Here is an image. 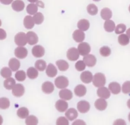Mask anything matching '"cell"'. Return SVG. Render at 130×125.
Here are the masks:
<instances>
[{
  "label": "cell",
  "mask_w": 130,
  "mask_h": 125,
  "mask_svg": "<svg viewBox=\"0 0 130 125\" xmlns=\"http://www.w3.org/2000/svg\"><path fill=\"white\" fill-rule=\"evenodd\" d=\"M127 106L129 109H130V99H128L127 101Z\"/></svg>",
  "instance_id": "52"
},
{
  "label": "cell",
  "mask_w": 130,
  "mask_h": 125,
  "mask_svg": "<svg viewBox=\"0 0 130 125\" xmlns=\"http://www.w3.org/2000/svg\"><path fill=\"white\" fill-rule=\"evenodd\" d=\"M95 107L100 111H103L106 109L107 107V102L103 98L97 99L94 103Z\"/></svg>",
  "instance_id": "17"
},
{
  "label": "cell",
  "mask_w": 130,
  "mask_h": 125,
  "mask_svg": "<svg viewBox=\"0 0 130 125\" xmlns=\"http://www.w3.org/2000/svg\"><path fill=\"white\" fill-rule=\"evenodd\" d=\"M106 77L103 73H97L93 76L92 82L94 86L97 87L104 86L106 84Z\"/></svg>",
  "instance_id": "1"
},
{
  "label": "cell",
  "mask_w": 130,
  "mask_h": 125,
  "mask_svg": "<svg viewBox=\"0 0 130 125\" xmlns=\"http://www.w3.org/2000/svg\"><path fill=\"white\" fill-rule=\"evenodd\" d=\"M65 115L69 120L72 121L77 117L78 113L77 112V111L75 109L71 108L66 111V112L65 113Z\"/></svg>",
  "instance_id": "21"
},
{
  "label": "cell",
  "mask_w": 130,
  "mask_h": 125,
  "mask_svg": "<svg viewBox=\"0 0 130 125\" xmlns=\"http://www.w3.org/2000/svg\"><path fill=\"white\" fill-rule=\"evenodd\" d=\"M128 11H129V13H130V5H129V7H128Z\"/></svg>",
  "instance_id": "55"
},
{
  "label": "cell",
  "mask_w": 130,
  "mask_h": 125,
  "mask_svg": "<svg viewBox=\"0 0 130 125\" xmlns=\"http://www.w3.org/2000/svg\"><path fill=\"white\" fill-rule=\"evenodd\" d=\"M59 96L62 100H70L73 97V93L70 90L64 89L59 91Z\"/></svg>",
  "instance_id": "19"
},
{
  "label": "cell",
  "mask_w": 130,
  "mask_h": 125,
  "mask_svg": "<svg viewBox=\"0 0 130 125\" xmlns=\"http://www.w3.org/2000/svg\"><path fill=\"white\" fill-rule=\"evenodd\" d=\"M100 53L101 55L104 57H107L111 54V50L110 47L107 46L102 47L100 49Z\"/></svg>",
  "instance_id": "40"
},
{
  "label": "cell",
  "mask_w": 130,
  "mask_h": 125,
  "mask_svg": "<svg viewBox=\"0 0 130 125\" xmlns=\"http://www.w3.org/2000/svg\"><path fill=\"white\" fill-rule=\"evenodd\" d=\"M27 49L22 46L17 47L14 51L15 55L20 59H23L26 57L27 55Z\"/></svg>",
  "instance_id": "8"
},
{
  "label": "cell",
  "mask_w": 130,
  "mask_h": 125,
  "mask_svg": "<svg viewBox=\"0 0 130 125\" xmlns=\"http://www.w3.org/2000/svg\"><path fill=\"white\" fill-rule=\"evenodd\" d=\"M87 11L89 14L91 15H95L98 13V7L93 4H89L87 7Z\"/></svg>",
  "instance_id": "36"
},
{
  "label": "cell",
  "mask_w": 130,
  "mask_h": 125,
  "mask_svg": "<svg viewBox=\"0 0 130 125\" xmlns=\"http://www.w3.org/2000/svg\"><path fill=\"white\" fill-rule=\"evenodd\" d=\"M25 89L23 85L20 83H17L12 88V94L16 97H20L23 95Z\"/></svg>",
  "instance_id": "6"
},
{
  "label": "cell",
  "mask_w": 130,
  "mask_h": 125,
  "mask_svg": "<svg viewBox=\"0 0 130 125\" xmlns=\"http://www.w3.org/2000/svg\"><path fill=\"white\" fill-rule=\"evenodd\" d=\"M79 52L77 49L75 47H72L68 50L67 56L69 60L71 61H75L79 57Z\"/></svg>",
  "instance_id": "5"
},
{
  "label": "cell",
  "mask_w": 130,
  "mask_h": 125,
  "mask_svg": "<svg viewBox=\"0 0 130 125\" xmlns=\"http://www.w3.org/2000/svg\"><path fill=\"white\" fill-rule=\"evenodd\" d=\"M83 59L86 65L89 67H93L96 62V59L95 57L92 54H87L84 56L83 58Z\"/></svg>",
  "instance_id": "11"
},
{
  "label": "cell",
  "mask_w": 130,
  "mask_h": 125,
  "mask_svg": "<svg viewBox=\"0 0 130 125\" xmlns=\"http://www.w3.org/2000/svg\"><path fill=\"white\" fill-rule=\"evenodd\" d=\"M126 29V26L124 24H118L115 28V33L116 34H123Z\"/></svg>",
  "instance_id": "43"
},
{
  "label": "cell",
  "mask_w": 130,
  "mask_h": 125,
  "mask_svg": "<svg viewBox=\"0 0 130 125\" xmlns=\"http://www.w3.org/2000/svg\"><path fill=\"white\" fill-rule=\"evenodd\" d=\"M122 91L124 94L130 93V81H126L124 82L121 87Z\"/></svg>",
  "instance_id": "44"
},
{
  "label": "cell",
  "mask_w": 130,
  "mask_h": 125,
  "mask_svg": "<svg viewBox=\"0 0 130 125\" xmlns=\"http://www.w3.org/2000/svg\"><path fill=\"white\" fill-rule=\"evenodd\" d=\"M55 86L60 89L66 88L69 85V80L68 78L63 76H59L56 78L54 81Z\"/></svg>",
  "instance_id": "3"
},
{
  "label": "cell",
  "mask_w": 130,
  "mask_h": 125,
  "mask_svg": "<svg viewBox=\"0 0 130 125\" xmlns=\"http://www.w3.org/2000/svg\"><path fill=\"white\" fill-rule=\"evenodd\" d=\"M56 123V124H58V125H59V124L68 125V124H69V121L68 120V119L66 117H64L63 116H61L57 119Z\"/></svg>",
  "instance_id": "46"
},
{
  "label": "cell",
  "mask_w": 130,
  "mask_h": 125,
  "mask_svg": "<svg viewBox=\"0 0 130 125\" xmlns=\"http://www.w3.org/2000/svg\"><path fill=\"white\" fill-rule=\"evenodd\" d=\"M11 70V69L6 67L3 68L1 71V76L5 78L10 77L12 75V71Z\"/></svg>",
  "instance_id": "39"
},
{
  "label": "cell",
  "mask_w": 130,
  "mask_h": 125,
  "mask_svg": "<svg viewBox=\"0 0 130 125\" xmlns=\"http://www.w3.org/2000/svg\"><path fill=\"white\" fill-rule=\"evenodd\" d=\"M0 32H1V37L0 39L1 40H4L6 38V33L5 31L2 28L0 29Z\"/></svg>",
  "instance_id": "48"
},
{
  "label": "cell",
  "mask_w": 130,
  "mask_h": 125,
  "mask_svg": "<svg viewBox=\"0 0 130 125\" xmlns=\"http://www.w3.org/2000/svg\"><path fill=\"white\" fill-rule=\"evenodd\" d=\"M16 84L15 80L13 78H8L6 79L4 82V87L9 90L12 89L13 87Z\"/></svg>",
  "instance_id": "30"
},
{
  "label": "cell",
  "mask_w": 130,
  "mask_h": 125,
  "mask_svg": "<svg viewBox=\"0 0 130 125\" xmlns=\"http://www.w3.org/2000/svg\"><path fill=\"white\" fill-rule=\"evenodd\" d=\"M74 92L75 94L78 97H83L86 93V88L82 84L78 85L74 89Z\"/></svg>",
  "instance_id": "24"
},
{
  "label": "cell",
  "mask_w": 130,
  "mask_h": 125,
  "mask_svg": "<svg viewBox=\"0 0 130 125\" xmlns=\"http://www.w3.org/2000/svg\"><path fill=\"white\" fill-rule=\"evenodd\" d=\"M91 48L86 42H81L78 46V50L81 55L85 56L90 52Z\"/></svg>",
  "instance_id": "4"
},
{
  "label": "cell",
  "mask_w": 130,
  "mask_h": 125,
  "mask_svg": "<svg viewBox=\"0 0 130 125\" xmlns=\"http://www.w3.org/2000/svg\"><path fill=\"white\" fill-rule=\"evenodd\" d=\"M27 76L31 79L36 78L38 76V72L37 69L34 67H29L27 70Z\"/></svg>",
  "instance_id": "33"
},
{
  "label": "cell",
  "mask_w": 130,
  "mask_h": 125,
  "mask_svg": "<svg viewBox=\"0 0 130 125\" xmlns=\"http://www.w3.org/2000/svg\"><path fill=\"white\" fill-rule=\"evenodd\" d=\"M27 43L30 45H32L36 44L38 42V37L37 35L34 32L29 31L26 34Z\"/></svg>",
  "instance_id": "13"
},
{
  "label": "cell",
  "mask_w": 130,
  "mask_h": 125,
  "mask_svg": "<svg viewBox=\"0 0 130 125\" xmlns=\"http://www.w3.org/2000/svg\"><path fill=\"white\" fill-rule=\"evenodd\" d=\"M0 1L2 4L7 5L10 4L12 1H13V0H0Z\"/></svg>",
  "instance_id": "50"
},
{
  "label": "cell",
  "mask_w": 130,
  "mask_h": 125,
  "mask_svg": "<svg viewBox=\"0 0 130 125\" xmlns=\"http://www.w3.org/2000/svg\"><path fill=\"white\" fill-rule=\"evenodd\" d=\"M42 89L44 93L46 94H50L52 93L54 89V85L50 81L45 82L42 84Z\"/></svg>",
  "instance_id": "14"
},
{
  "label": "cell",
  "mask_w": 130,
  "mask_h": 125,
  "mask_svg": "<svg viewBox=\"0 0 130 125\" xmlns=\"http://www.w3.org/2000/svg\"><path fill=\"white\" fill-rule=\"evenodd\" d=\"M114 124H126V122L124 120L122 119H118L116 120L114 123Z\"/></svg>",
  "instance_id": "47"
},
{
  "label": "cell",
  "mask_w": 130,
  "mask_h": 125,
  "mask_svg": "<svg viewBox=\"0 0 130 125\" xmlns=\"http://www.w3.org/2000/svg\"><path fill=\"white\" fill-rule=\"evenodd\" d=\"M110 90L106 87L102 86L99 87L97 90V95L98 96L101 98L105 99H108L111 95Z\"/></svg>",
  "instance_id": "9"
},
{
  "label": "cell",
  "mask_w": 130,
  "mask_h": 125,
  "mask_svg": "<svg viewBox=\"0 0 130 125\" xmlns=\"http://www.w3.org/2000/svg\"><path fill=\"white\" fill-rule=\"evenodd\" d=\"M93 1H95V2H99V1H101V0H93Z\"/></svg>",
  "instance_id": "56"
},
{
  "label": "cell",
  "mask_w": 130,
  "mask_h": 125,
  "mask_svg": "<svg viewBox=\"0 0 130 125\" xmlns=\"http://www.w3.org/2000/svg\"><path fill=\"white\" fill-rule=\"evenodd\" d=\"M14 41L16 44L19 46H23L25 45L27 42L26 34L23 32H19L17 33L15 36Z\"/></svg>",
  "instance_id": "2"
},
{
  "label": "cell",
  "mask_w": 130,
  "mask_h": 125,
  "mask_svg": "<svg viewBox=\"0 0 130 125\" xmlns=\"http://www.w3.org/2000/svg\"><path fill=\"white\" fill-rule=\"evenodd\" d=\"M31 52L32 55L36 57H42L45 54V49L41 45H36L32 48Z\"/></svg>",
  "instance_id": "10"
},
{
  "label": "cell",
  "mask_w": 130,
  "mask_h": 125,
  "mask_svg": "<svg viewBox=\"0 0 130 125\" xmlns=\"http://www.w3.org/2000/svg\"><path fill=\"white\" fill-rule=\"evenodd\" d=\"M46 73L48 77H54L56 75L57 73V70L56 68L54 66V65L50 63L49 64L46 68Z\"/></svg>",
  "instance_id": "22"
},
{
  "label": "cell",
  "mask_w": 130,
  "mask_h": 125,
  "mask_svg": "<svg viewBox=\"0 0 130 125\" xmlns=\"http://www.w3.org/2000/svg\"><path fill=\"white\" fill-rule=\"evenodd\" d=\"M24 7L25 4L21 0H15L12 4V9L16 12L22 11L24 9Z\"/></svg>",
  "instance_id": "20"
},
{
  "label": "cell",
  "mask_w": 130,
  "mask_h": 125,
  "mask_svg": "<svg viewBox=\"0 0 130 125\" xmlns=\"http://www.w3.org/2000/svg\"><path fill=\"white\" fill-rule=\"evenodd\" d=\"M77 107V109L80 112L85 113L89 110L90 104L88 102L85 100H82L78 103Z\"/></svg>",
  "instance_id": "7"
},
{
  "label": "cell",
  "mask_w": 130,
  "mask_h": 125,
  "mask_svg": "<svg viewBox=\"0 0 130 125\" xmlns=\"http://www.w3.org/2000/svg\"><path fill=\"white\" fill-rule=\"evenodd\" d=\"M85 122H84L83 120L80 119L76 120L75 122H74L72 124H85Z\"/></svg>",
  "instance_id": "49"
},
{
  "label": "cell",
  "mask_w": 130,
  "mask_h": 125,
  "mask_svg": "<svg viewBox=\"0 0 130 125\" xmlns=\"http://www.w3.org/2000/svg\"><path fill=\"white\" fill-rule=\"evenodd\" d=\"M81 80L84 83H89L93 79V76L92 73L89 71H85L83 72L80 75Z\"/></svg>",
  "instance_id": "12"
},
{
  "label": "cell",
  "mask_w": 130,
  "mask_h": 125,
  "mask_svg": "<svg viewBox=\"0 0 130 125\" xmlns=\"http://www.w3.org/2000/svg\"><path fill=\"white\" fill-rule=\"evenodd\" d=\"M118 41L122 46H125L129 43V38L126 34H121L118 37Z\"/></svg>",
  "instance_id": "29"
},
{
  "label": "cell",
  "mask_w": 130,
  "mask_h": 125,
  "mask_svg": "<svg viewBox=\"0 0 130 125\" xmlns=\"http://www.w3.org/2000/svg\"><path fill=\"white\" fill-rule=\"evenodd\" d=\"M73 38L76 42L81 43L85 39V34L80 29L75 30L73 34Z\"/></svg>",
  "instance_id": "15"
},
{
  "label": "cell",
  "mask_w": 130,
  "mask_h": 125,
  "mask_svg": "<svg viewBox=\"0 0 130 125\" xmlns=\"http://www.w3.org/2000/svg\"><path fill=\"white\" fill-rule=\"evenodd\" d=\"M68 107V103L62 100H58L55 103L56 109L60 112H64Z\"/></svg>",
  "instance_id": "18"
},
{
  "label": "cell",
  "mask_w": 130,
  "mask_h": 125,
  "mask_svg": "<svg viewBox=\"0 0 130 125\" xmlns=\"http://www.w3.org/2000/svg\"><path fill=\"white\" fill-rule=\"evenodd\" d=\"M126 34L127 35V36L130 39V27L128 28L126 31Z\"/></svg>",
  "instance_id": "51"
},
{
  "label": "cell",
  "mask_w": 130,
  "mask_h": 125,
  "mask_svg": "<svg viewBox=\"0 0 130 125\" xmlns=\"http://www.w3.org/2000/svg\"><path fill=\"white\" fill-rule=\"evenodd\" d=\"M90 26L89 22L88 20L85 19H82L80 20L77 23V26L79 29L82 31L87 30Z\"/></svg>",
  "instance_id": "26"
},
{
  "label": "cell",
  "mask_w": 130,
  "mask_h": 125,
  "mask_svg": "<svg viewBox=\"0 0 130 125\" xmlns=\"http://www.w3.org/2000/svg\"><path fill=\"white\" fill-rule=\"evenodd\" d=\"M17 114L19 118L24 119L28 116L29 111L26 107H21L18 109Z\"/></svg>",
  "instance_id": "32"
},
{
  "label": "cell",
  "mask_w": 130,
  "mask_h": 125,
  "mask_svg": "<svg viewBox=\"0 0 130 125\" xmlns=\"http://www.w3.org/2000/svg\"><path fill=\"white\" fill-rule=\"evenodd\" d=\"M86 64L84 61L79 60L75 64V68L78 71H82L85 69Z\"/></svg>",
  "instance_id": "45"
},
{
  "label": "cell",
  "mask_w": 130,
  "mask_h": 125,
  "mask_svg": "<svg viewBox=\"0 0 130 125\" xmlns=\"http://www.w3.org/2000/svg\"><path fill=\"white\" fill-rule=\"evenodd\" d=\"M26 11L30 15H35L38 11L37 5L33 3L28 4L26 7Z\"/></svg>",
  "instance_id": "34"
},
{
  "label": "cell",
  "mask_w": 130,
  "mask_h": 125,
  "mask_svg": "<svg viewBox=\"0 0 130 125\" xmlns=\"http://www.w3.org/2000/svg\"><path fill=\"white\" fill-rule=\"evenodd\" d=\"M35 21L33 17L31 16H26L23 20V24L24 27L27 29L32 28L35 25Z\"/></svg>",
  "instance_id": "23"
},
{
  "label": "cell",
  "mask_w": 130,
  "mask_h": 125,
  "mask_svg": "<svg viewBox=\"0 0 130 125\" xmlns=\"http://www.w3.org/2000/svg\"><path fill=\"white\" fill-rule=\"evenodd\" d=\"M10 101L7 98H1L0 99V108L2 109H6L9 107Z\"/></svg>",
  "instance_id": "42"
},
{
  "label": "cell",
  "mask_w": 130,
  "mask_h": 125,
  "mask_svg": "<svg viewBox=\"0 0 130 125\" xmlns=\"http://www.w3.org/2000/svg\"><path fill=\"white\" fill-rule=\"evenodd\" d=\"M108 88L110 91L114 95L119 93L121 89L120 84L116 82H111L108 85Z\"/></svg>",
  "instance_id": "16"
},
{
  "label": "cell",
  "mask_w": 130,
  "mask_h": 125,
  "mask_svg": "<svg viewBox=\"0 0 130 125\" xmlns=\"http://www.w3.org/2000/svg\"><path fill=\"white\" fill-rule=\"evenodd\" d=\"M38 123V119L34 115H31L29 116H28L25 120V123L26 124H29V125H35L37 124Z\"/></svg>",
  "instance_id": "38"
},
{
  "label": "cell",
  "mask_w": 130,
  "mask_h": 125,
  "mask_svg": "<svg viewBox=\"0 0 130 125\" xmlns=\"http://www.w3.org/2000/svg\"><path fill=\"white\" fill-rule=\"evenodd\" d=\"M128 119L129 121L130 122V112H129V114L128 115Z\"/></svg>",
  "instance_id": "54"
},
{
  "label": "cell",
  "mask_w": 130,
  "mask_h": 125,
  "mask_svg": "<svg viewBox=\"0 0 130 125\" xmlns=\"http://www.w3.org/2000/svg\"><path fill=\"white\" fill-rule=\"evenodd\" d=\"M56 64L59 70L61 71H65L67 70L69 67L68 63L66 60L62 59H60L56 61Z\"/></svg>",
  "instance_id": "31"
},
{
  "label": "cell",
  "mask_w": 130,
  "mask_h": 125,
  "mask_svg": "<svg viewBox=\"0 0 130 125\" xmlns=\"http://www.w3.org/2000/svg\"><path fill=\"white\" fill-rule=\"evenodd\" d=\"M15 77L17 81H23L26 78V74L25 72L23 70L18 71L15 73Z\"/></svg>",
  "instance_id": "41"
},
{
  "label": "cell",
  "mask_w": 130,
  "mask_h": 125,
  "mask_svg": "<svg viewBox=\"0 0 130 125\" xmlns=\"http://www.w3.org/2000/svg\"><path fill=\"white\" fill-rule=\"evenodd\" d=\"M33 19L36 24H41L44 21V16L42 13L38 12L34 15Z\"/></svg>",
  "instance_id": "37"
},
{
  "label": "cell",
  "mask_w": 130,
  "mask_h": 125,
  "mask_svg": "<svg viewBox=\"0 0 130 125\" xmlns=\"http://www.w3.org/2000/svg\"><path fill=\"white\" fill-rule=\"evenodd\" d=\"M28 2L31 3H34L35 2H37L38 1V0H27Z\"/></svg>",
  "instance_id": "53"
},
{
  "label": "cell",
  "mask_w": 130,
  "mask_h": 125,
  "mask_svg": "<svg viewBox=\"0 0 130 125\" xmlns=\"http://www.w3.org/2000/svg\"><path fill=\"white\" fill-rule=\"evenodd\" d=\"M104 27L105 30L107 32H112L115 30V24L112 20H107L104 23Z\"/></svg>",
  "instance_id": "28"
},
{
  "label": "cell",
  "mask_w": 130,
  "mask_h": 125,
  "mask_svg": "<svg viewBox=\"0 0 130 125\" xmlns=\"http://www.w3.org/2000/svg\"><path fill=\"white\" fill-rule=\"evenodd\" d=\"M35 66L38 70L43 71L46 68V63L44 60L39 59L36 61Z\"/></svg>",
  "instance_id": "35"
},
{
  "label": "cell",
  "mask_w": 130,
  "mask_h": 125,
  "mask_svg": "<svg viewBox=\"0 0 130 125\" xmlns=\"http://www.w3.org/2000/svg\"><path fill=\"white\" fill-rule=\"evenodd\" d=\"M101 16L104 20H109L112 16V12L109 8H104L101 11Z\"/></svg>",
  "instance_id": "27"
},
{
  "label": "cell",
  "mask_w": 130,
  "mask_h": 125,
  "mask_svg": "<svg viewBox=\"0 0 130 125\" xmlns=\"http://www.w3.org/2000/svg\"><path fill=\"white\" fill-rule=\"evenodd\" d=\"M9 66L12 71H16L19 69L20 66V63L16 58H12L9 61Z\"/></svg>",
  "instance_id": "25"
}]
</instances>
